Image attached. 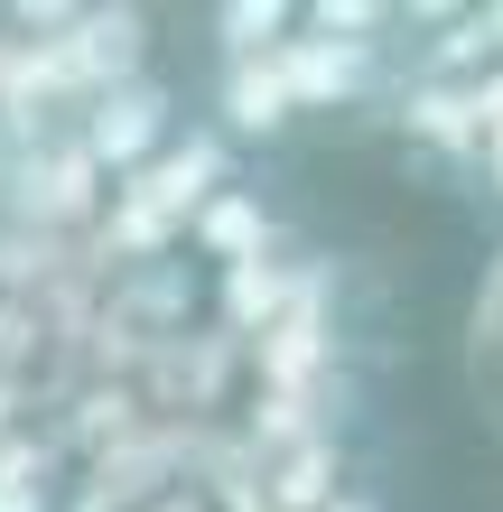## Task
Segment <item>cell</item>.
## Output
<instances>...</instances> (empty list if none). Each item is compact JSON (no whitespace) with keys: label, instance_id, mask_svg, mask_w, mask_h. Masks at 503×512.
<instances>
[{"label":"cell","instance_id":"ba28073f","mask_svg":"<svg viewBox=\"0 0 503 512\" xmlns=\"http://www.w3.org/2000/svg\"><path fill=\"white\" fill-rule=\"evenodd\" d=\"M401 122L410 140H429V149H457V159H476L485 149V112H476V84H410L401 94Z\"/></svg>","mask_w":503,"mask_h":512},{"label":"cell","instance_id":"9c48e42d","mask_svg":"<svg viewBox=\"0 0 503 512\" xmlns=\"http://www.w3.org/2000/svg\"><path fill=\"white\" fill-rule=\"evenodd\" d=\"M466 391L485 410H503V243L476 280V308H466Z\"/></svg>","mask_w":503,"mask_h":512},{"label":"cell","instance_id":"8fae6325","mask_svg":"<svg viewBox=\"0 0 503 512\" xmlns=\"http://www.w3.org/2000/svg\"><path fill=\"white\" fill-rule=\"evenodd\" d=\"M252 354H261V382H271V391H308V373L327 364V336H317V308L299 298V308H289V317H280V326H271V336H261Z\"/></svg>","mask_w":503,"mask_h":512},{"label":"cell","instance_id":"e0dca14e","mask_svg":"<svg viewBox=\"0 0 503 512\" xmlns=\"http://www.w3.org/2000/svg\"><path fill=\"white\" fill-rule=\"evenodd\" d=\"M150 512H205V503H196V494H159Z\"/></svg>","mask_w":503,"mask_h":512},{"label":"cell","instance_id":"7a4b0ae2","mask_svg":"<svg viewBox=\"0 0 503 512\" xmlns=\"http://www.w3.org/2000/svg\"><path fill=\"white\" fill-rule=\"evenodd\" d=\"M75 140L94 149V168H103V177H140V168H150L159 149L177 140V103H168V84H150V75L103 84V94L84 103Z\"/></svg>","mask_w":503,"mask_h":512},{"label":"cell","instance_id":"2e32d148","mask_svg":"<svg viewBox=\"0 0 503 512\" xmlns=\"http://www.w3.org/2000/svg\"><path fill=\"white\" fill-rule=\"evenodd\" d=\"M327 512H382V503H373V494H336Z\"/></svg>","mask_w":503,"mask_h":512},{"label":"cell","instance_id":"277c9868","mask_svg":"<svg viewBox=\"0 0 503 512\" xmlns=\"http://www.w3.org/2000/svg\"><path fill=\"white\" fill-rule=\"evenodd\" d=\"M271 66H280V84H289V103H299V112H336V103H354L373 84L382 56L373 47H336V38H289Z\"/></svg>","mask_w":503,"mask_h":512},{"label":"cell","instance_id":"7c38bea8","mask_svg":"<svg viewBox=\"0 0 503 512\" xmlns=\"http://www.w3.org/2000/svg\"><path fill=\"white\" fill-rule=\"evenodd\" d=\"M299 10H280V0H224L215 10V38H224V66H252V56H280Z\"/></svg>","mask_w":503,"mask_h":512},{"label":"cell","instance_id":"4fadbf2b","mask_svg":"<svg viewBox=\"0 0 503 512\" xmlns=\"http://www.w3.org/2000/svg\"><path fill=\"white\" fill-rule=\"evenodd\" d=\"M392 19H401V10H382V0H317V10H299L308 38H336V47H373Z\"/></svg>","mask_w":503,"mask_h":512},{"label":"cell","instance_id":"5bb4252c","mask_svg":"<svg viewBox=\"0 0 503 512\" xmlns=\"http://www.w3.org/2000/svg\"><path fill=\"white\" fill-rule=\"evenodd\" d=\"M476 168H485V187L503 196V122H485V149H476Z\"/></svg>","mask_w":503,"mask_h":512},{"label":"cell","instance_id":"9a60e30c","mask_svg":"<svg viewBox=\"0 0 503 512\" xmlns=\"http://www.w3.org/2000/svg\"><path fill=\"white\" fill-rule=\"evenodd\" d=\"M0 512H47V485H0Z\"/></svg>","mask_w":503,"mask_h":512},{"label":"cell","instance_id":"3957f363","mask_svg":"<svg viewBox=\"0 0 503 512\" xmlns=\"http://www.w3.org/2000/svg\"><path fill=\"white\" fill-rule=\"evenodd\" d=\"M103 205V168H94V149H84L75 131L66 140H38L19 159V215L28 224H84Z\"/></svg>","mask_w":503,"mask_h":512},{"label":"cell","instance_id":"8992f818","mask_svg":"<svg viewBox=\"0 0 503 512\" xmlns=\"http://www.w3.org/2000/svg\"><path fill=\"white\" fill-rule=\"evenodd\" d=\"M215 112H224V140H280L289 122H299V103H289V84H280L271 56H252V66H224Z\"/></svg>","mask_w":503,"mask_h":512},{"label":"cell","instance_id":"52a82bcc","mask_svg":"<svg viewBox=\"0 0 503 512\" xmlns=\"http://www.w3.org/2000/svg\"><path fill=\"white\" fill-rule=\"evenodd\" d=\"M187 243L205 261H224V270H243V261H271V205H261L252 187H224L205 215L187 224Z\"/></svg>","mask_w":503,"mask_h":512},{"label":"cell","instance_id":"30bf717a","mask_svg":"<svg viewBox=\"0 0 503 512\" xmlns=\"http://www.w3.org/2000/svg\"><path fill=\"white\" fill-rule=\"evenodd\" d=\"M289 308H299V280H289V261H243V270H224V317L243 326L252 345L271 336Z\"/></svg>","mask_w":503,"mask_h":512},{"label":"cell","instance_id":"6da1fadb","mask_svg":"<svg viewBox=\"0 0 503 512\" xmlns=\"http://www.w3.org/2000/svg\"><path fill=\"white\" fill-rule=\"evenodd\" d=\"M224 187H233V149H224V131H177L140 177H122V187H112L103 243L122 252V261H159Z\"/></svg>","mask_w":503,"mask_h":512},{"label":"cell","instance_id":"5b68a950","mask_svg":"<svg viewBox=\"0 0 503 512\" xmlns=\"http://www.w3.org/2000/svg\"><path fill=\"white\" fill-rule=\"evenodd\" d=\"M345 494V447H336V429H308L299 447H280L271 457V475H261V503L271 512H327Z\"/></svg>","mask_w":503,"mask_h":512}]
</instances>
